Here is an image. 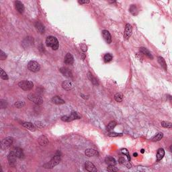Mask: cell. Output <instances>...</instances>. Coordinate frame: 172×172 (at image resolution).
I'll return each instance as SVG.
<instances>
[{"label":"cell","mask_w":172,"mask_h":172,"mask_svg":"<svg viewBox=\"0 0 172 172\" xmlns=\"http://www.w3.org/2000/svg\"><path fill=\"white\" fill-rule=\"evenodd\" d=\"M13 151H14L16 155L18 158H19V159H23L24 158V152H23V150L22 149L20 148V147H16Z\"/></svg>","instance_id":"cell-19"},{"label":"cell","mask_w":172,"mask_h":172,"mask_svg":"<svg viewBox=\"0 0 172 172\" xmlns=\"http://www.w3.org/2000/svg\"><path fill=\"white\" fill-rule=\"evenodd\" d=\"M102 35H103V37H104V40L106 41V43L110 44V43H111L112 42V38H111V35H110V34L108 30H103L102 31Z\"/></svg>","instance_id":"cell-17"},{"label":"cell","mask_w":172,"mask_h":172,"mask_svg":"<svg viewBox=\"0 0 172 172\" xmlns=\"http://www.w3.org/2000/svg\"><path fill=\"white\" fill-rule=\"evenodd\" d=\"M158 62H159V63L160 64V65H161V67H163L165 70L167 71V67L166 62H165L164 59H163V57H158Z\"/></svg>","instance_id":"cell-25"},{"label":"cell","mask_w":172,"mask_h":172,"mask_svg":"<svg viewBox=\"0 0 172 172\" xmlns=\"http://www.w3.org/2000/svg\"><path fill=\"white\" fill-rule=\"evenodd\" d=\"M81 116L75 112H72L69 116H63L61 117V120L64 122H71L76 119H80Z\"/></svg>","instance_id":"cell-5"},{"label":"cell","mask_w":172,"mask_h":172,"mask_svg":"<svg viewBox=\"0 0 172 172\" xmlns=\"http://www.w3.org/2000/svg\"><path fill=\"white\" fill-rule=\"evenodd\" d=\"M46 45L48 47H50L52 50H57L59 47V43L57 38L55 36H48L46 39Z\"/></svg>","instance_id":"cell-1"},{"label":"cell","mask_w":172,"mask_h":172,"mask_svg":"<svg viewBox=\"0 0 172 172\" xmlns=\"http://www.w3.org/2000/svg\"><path fill=\"white\" fill-rule=\"evenodd\" d=\"M87 77H88L89 80H90L91 82V83H92L94 85H98V80H97V79L96 77H94L91 73H88Z\"/></svg>","instance_id":"cell-26"},{"label":"cell","mask_w":172,"mask_h":172,"mask_svg":"<svg viewBox=\"0 0 172 172\" xmlns=\"http://www.w3.org/2000/svg\"><path fill=\"white\" fill-rule=\"evenodd\" d=\"M51 102L55 104H57V105H59V104H65V101L61 99L59 96H55L51 99Z\"/></svg>","instance_id":"cell-21"},{"label":"cell","mask_w":172,"mask_h":172,"mask_svg":"<svg viewBox=\"0 0 172 172\" xmlns=\"http://www.w3.org/2000/svg\"><path fill=\"white\" fill-rule=\"evenodd\" d=\"M28 98L30 101L32 102L36 105H41L43 103V99L42 98V97H41L38 95L31 94L28 95Z\"/></svg>","instance_id":"cell-4"},{"label":"cell","mask_w":172,"mask_h":172,"mask_svg":"<svg viewBox=\"0 0 172 172\" xmlns=\"http://www.w3.org/2000/svg\"><path fill=\"white\" fill-rule=\"evenodd\" d=\"M65 63L67 65H72L74 62V58L71 53H67L65 57Z\"/></svg>","instance_id":"cell-15"},{"label":"cell","mask_w":172,"mask_h":172,"mask_svg":"<svg viewBox=\"0 0 172 172\" xmlns=\"http://www.w3.org/2000/svg\"><path fill=\"white\" fill-rule=\"evenodd\" d=\"M0 72H1V78L4 80H8L9 79L8 74L6 73V71H4L3 69H0Z\"/></svg>","instance_id":"cell-31"},{"label":"cell","mask_w":172,"mask_h":172,"mask_svg":"<svg viewBox=\"0 0 172 172\" xmlns=\"http://www.w3.org/2000/svg\"><path fill=\"white\" fill-rule=\"evenodd\" d=\"M140 51H141L142 54H144V55H146L147 57H148L149 58V59H153V57L151 53L150 52V51L147 49V48H144V47H141V48H140Z\"/></svg>","instance_id":"cell-23"},{"label":"cell","mask_w":172,"mask_h":172,"mask_svg":"<svg viewBox=\"0 0 172 172\" xmlns=\"http://www.w3.org/2000/svg\"><path fill=\"white\" fill-rule=\"evenodd\" d=\"M18 86L20 87L21 89L24 91H29L32 89L34 87L33 82L31 81H22V82H19Z\"/></svg>","instance_id":"cell-3"},{"label":"cell","mask_w":172,"mask_h":172,"mask_svg":"<svg viewBox=\"0 0 172 172\" xmlns=\"http://www.w3.org/2000/svg\"><path fill=\"white\" fill-rule=\"evenodd\" d=\"M121 151H122V153L124 154V155H126L128 159V161H130V155L129 153H128V151H127V149H122L121 150Z\"/></svg>","instance_id":"cell-37"},{"label":"cell","mask_w":172,"mask_h":172,"mask_svg":"<svg viewBox=\"0 0 172 172\" xmlns=\"http://www.w3.org/2000/svg\"><path fill=\"white\" fill-rule=\"evenodd\" d=\"M118 162L120 164L124 165V163H125V162H126V160H125V159H124V157H120L118 159Z\"/></svg>","instance_id":"cell-40"},{"label":"cell","mask_w":172,"mask_h":172,"mask_svg":"<svg viewBox=\"0 0 172 172\" xmlns=\"http://www.w3.org/2000/svg\"><path fill=\"white\" fill-rule=\"evenodd\" d=\"M112 55L110 53H107L105 54V55H104V61H105V63H108L110 61H111L112 60Z\"/></svg>","instance_id":"cell-34"},{"label":"cell","mask_w":172,"mask_h":172,"mask_svg":"<svg viewBox=\"0 0 172 172\" xmlns=\"http://www.w3.org/2000/svg\"><path fill=\"white\" fill-rule=\"evenodd\" d=\"M81 96H82V98H83V99H85V100H86V99H88V96H85V95H83V94H81Z\"/></svg>","instance_id":"cell-43"},{"label":"cell","mask_w":172,"mask_h":172,"mask_svg":"<svg viewBox=\"0 0 172 172\" xmlns=\"http://www.w3.org/2000/svg\"><path fill=\"white\" fill-rule=\"evenodd\" d=\"M85 155L89 157H96V156L98 155V152L96 150L93 149H87L85 150Z\"/></svg>","instance_id":"cell-12"},{"label":"cell","mask_w":172,"mask_h":172,"mask_svg":"<svg viewBox=\"0 0 172 172\" xmlns=\"http://www.w3.org/2000/svg\"><path fill=\"white\" fill-rule=\"evenodd\" d=\"M62 87L65 90L70 91L74 87V84L70 81H64L62 83Z\"/></svg>","instance_id":"cell-10"},{"label":"cell","mask_w":172,"mask_h":172,"mask_svg":"<svg viewBox=\"0 0 172 172\" xmlns=\"http://www.w3.org/2000/svg\"><path fill=\"white\" fill-rule=\"evenodd\" d=\"M107 170L108 171L114 172V171H117L118 170V169L117 168V167H116L115 165H109V166L108 167Z\"/></svg>","instance_id":"cell-35"},{"label":"cell","mask_w":172,"mask_h":172,"mask_svg":"<svg viewBox=\"0 0 172 172\" xmlns=\"http://www.w3.org/2000/svg\"><path fill=\"white\" fill-rule=\"evenodd\" d=\"M137 155H138V154L137 153H133V156L134 157H137Z\"/></svg>","instance_id":"cell-44"},{"label":"cell","mask_w":172,"mask_h":172,"mask_svg":"<svg viewBox=\"0 0 172 172\" xmlns=\"http://www.w3.org/2000/svg\"><path fill=\"white\" fill-rule=\"evenodd\" d=\"M38 141V143L41 144V146H46L48 144V139L45 136H43V135L39 137Z\"/></svg>","instance_id":"cell-20"},{"label":"cell","mask_w":172,"mask_h":172,"mask_svg":"<svg viewBox=\"0 0 172 172\" xmlns=\"http://www.w3.org/2000/svg\"><path fill=\"white\" fill-rule=\"evenodd\" d=\"M105 161L108 165H116V161L114 158H113L112 157H110V156L105 157Z\"/></svg>","instance_id":"cell-22"},{"label":"cell","mask_w":172,"mask_h":172,"mask_svg":"<svg viewBox=\"0 0 172 172\" xmlns=\"http://www.w3.org/2000/svg\"><path fill=\"white\" fill-rule=\"evenodd\" d=\"M85 169L88 171L90 172H96L97 171L96 167H95V165L93 164L90 161H86L85 163Z\"/></svg>","instance_id":"cell-11"},{"label":"cell","mask_w":172,"mask_h":172,"mask_svg":"<svg viewBox=\"0 0 172 172\" xmlns=\"http://www.w3.org/2000/svg\"><path fill=\"white\" fill-rule=\"evenodd\" d=\"M34 26H35L36 29L37 30V31H38L41 34H44L45 32V28L44 25L41 22L37 21V22H36L35 24H34Z\"/></svg>","instance_id":"cell-13"},{"label":"cell","mask_w":172,"mask_h":172,"mask_svg":"<svg viewBox=\"0 0 172 172\" xmlns=\"http://www.w3.org/2000/svg\"><path fill=\"white\" fill-rule=\"evenodd\" d=\"M132 31H133V27L131 25L129 24H126L124 32V38L125 40H128L130 38L132 34Z\"/></svg>","instance_id":"cell-8"},{"label":"cell","mask_w":172,"mask_h":172,"mask_svg":"<svg viewBox=\"0 0 172 172\" xmlns=\"http://www.w3.org/2000/svg\"><path fill=\"white\" fill-rule=\"evenodd\" d=\"M165 155V151L163 149H159L158 151H157V160L158 161L161 160L163 159V157Z\"/></svg>","instance_id":"cell-24"},{"label":"cell","mask_w":172,"mask_h":172,"mask_svg":"<svg viewBox=\"0 0 172 172\" xmlns=\"http://www.w3.org/2000/svg\"><path fill=\"white\" fill-rule=\"evenodd\" d=\"M161 126L163 128H171L172 124L171 122H167V121H162L161 122Z\"/></svg>","instance_id":"cell-32"},{"label":"cell","mask_w":172,"mask_h":172,"mask_svg":"<svg viewBox=\"0 0 172 172\" xmlns=\"http://www.w3.org/2000/svg\"><path fill=\"white\" fill-rule=\"evenodd\" d=\"M144 149H141V153H144Z\"/></svg>","instance_id":"cell-45"},{"label":"cell","mask_w":172,"mask_h":172,"mask_svg":"<svg viewBox=\"0 0 172 172\" xmlns=\"http://www.w3.org/2000/svg\"><path fill=\"white\" fill-rule=\"evenodd\" d=\"M28 69L32 71V72H38L41 69V66L35 61H30L28 64Z\"/></svg>","instance_id":"cell-7"},{"label":"cell","mask_w":172,"mask_h":172,"mask_svg":"<svg viewBox=\"0 0 172 172\" xmlns=\"http://www.w3.org/2000/svg\"><path fill=\"white\" fill-rule=\"evenodd\" d=\"M108 136L111 137H120L122 136V133H110L108 134Z\"/></svg>","instance_id":"cell-38"},{"label":"cell","mask_w":172,"mask_h":172,"mask_svg":"<svg viewBox=\"0 0 172 172\" xmlns=\"http://www.w3.org/2000/svg\"><path fill=\"white\" fill-rule=\"evenodd\" d=\"M61 161V157L59 155H55L50 159V161H48V163H45L43 165L44 168L46 169H52L56 165H57Z\"/></svg>","instance_id":"cell-2"},{"label":"cell","mask_w":172,"mask_h":172,"mask_svg":"<svg viewBox=\"0 0 172 172\" xmlns=\"http://www.w3.org/2000/svg\"><path fill=\"white\" fill-rule=\"evenodd\" d=\"M60 72L65 77H72V73H71L70 69L67 68V67H61L60 69Z\"/></svg>","instance_id":"cell-14"},{"label":"cell","mask_w":172,"mask_h":172,"mask_svg":"<svg viewBox=\"0 0 172 172\" xmlns=\"http://www.w3.org/2000/svg\"><path fill=\"white\" fill-rule=\"evenodd\" d=\"M13 143V138L12 137H6L3 139L1 142V148L3 150L8 149Z\"/></svg>","instance_id":"cell-6"},{"label":"cell","mask_w":172,"mask_h":172,"mask_svg":"<svg viewBox=\"0 0 172 172\" xmlns=\"http://www.w3.org/2000/svg\"><path fill=\"white\" fill-rule=\"evenodd\" d=\"M130 12L133 14V15H137L138 13V9H137V6L135 5H131L130 7Z\"/></svg>","instance_id":"cell-29"},{"label":"cell","mask_w":172,"mask_h":172,"mask_svg":"<svg viewBox=\"0 0 172 172\" xmlns=\"http://www.w3.org/2000/svg\"><path fill=\"white\" fill-rule=\"evenodd\" d=\"M0 107L2 109H4V108H6L7 107V102L6 100H0Z\"/></svg>","instance_id":"cell-36"},{"label":"cell","mask_w":172,"mask_h":172,"mask_svg":"<svg viewBox=\"0 0 172 172\" xmlns=\"http://www.w3.org/2000/svg\"><path fill=\"white\" fill-rule=\"evenodd\" d=\"M16 5V9H17V11H18L19 13L22 14L24 11V4L20 1H16L15 2Z\"/></svg>","instance_id":"cell-18"},{"label":"cell","mask_w":172,"mask_h":172,"mask_svg":"<svg viewBox=\"0 0 172 172\" xmlns=\"http://www.w3.org/2000/svg\"><path fill=\"white\" fill-rule=\"evenodd\" d=\"M25 104H25V102H24V101H18V102H16L14 105H15L16 108L20 109V108H22L24 106H25Z\"/></svg>","instance_id":"cell-33"},{"label":"cell","mask_w":172,"mask_h":172,"mask_svg":"<svg viewBox=\"0 0 172 172\" xmlns=\"http://www.w3.org/2000/svg\"><path fill=\"white\" fill-rule=\"evenodd\" d=\"M22 126H24V128H26L28 130H30V131H35L36 130V126L34 125L31 122H22Z\"/></svg>","instance_id":"cell-16"},{"label":"cell","mask_w":172,"mask_h":172,"mask_svg":"<svg viewBox=\"0 0 172 172\" xmlns=\"http://www.w3.org/2000/svg\"><path fill=\"white\" fill-rule=\"evenodd\" d=\"M0 53H1V60L4 61V60L6 59V58H7V55H6V54L5 53V52H4L2 50H1Z\"/></svg>","instance_id":"cell-39"},{"label":"cell","mask_w":172,"mask_h":172,"mask_svg":"<svg viewBox=\"0 0 172 172\" xmlns=\"http://www.w3.org/2000/svg\"><path fill=\"white\" fill-rule=\"evenodd\" d=\"M116 126V122L115 121H111L109 124H108L107 127H106V130L108 131H111Z\"/></svg>","instance_id":"cell-27"},{"label":"cell","mask_w":172,"mask_h":172,"mask_svg":"<svg viewBox=\"0 0 172 172\" xmlns=\"http://www.w3.org/2000/svg\"><path fill=\"white\" fill-rule=\"evenodd\" d=\"M16 155L15 153H14V151L9 153L8 156V159L10 165H15L16 162Z\"/></svg>","instance_id":"cell-9"},{"label":"cell","mask_w":172,"mask_h":172,"mask_svg":"<svg viewBox=\"0 0 172 172\" xmlns=\"http://www.w3.org/2000/svg\"><path fill=\"white\" fill-rule=\"evenodd\" d=\"M163 134L162 133H157V135L155 136V137L152 139V141H154V142H156V141H160L162 138H163Z\"/></svg>","instance_id":"cell-28"},{"label":"cell","mask_w":172,"mask_h":172,"mask_svg":"<svg viewBox=\"0 0 172 172\" xmlns=\"http://www.w3.org/2000/svg\"><path fill=\"white\" fill-rule=\"evenodd\" d=\"M79 3H80V4H88V3H89V1H79Z\"/></svg>","instance_id":"cell-42"},{"label":"cell","mask_w":172,"mask_h":172,"mask_svg":"<svg viewBox=\"0 0 172 172\" xmlns=\"http://www.w3.org/2000/svg\"><path fill=\"white\" fill-rule=\"evenodd\" d=\"M114 99L117 102H121L123 100V95L120 93H117L114 96Z\"/></svg>","instance_id":"cell-30"},{"label":"cell","mask_w":172,"mask_h":172,"mask_svg":"<svg viewBox=\"0 0 172 172\" xmlns=\"http://www.w3.org/2000/svg\"><path fill=\"white\" fill-rule=\"evenodd\" d=\"M80 46H81V48H82V50H83V52H85V51H87V46H86V45H84V44H83V45H80Z\"/></svg>","instance_id":"cell-41"}]
</instances>
